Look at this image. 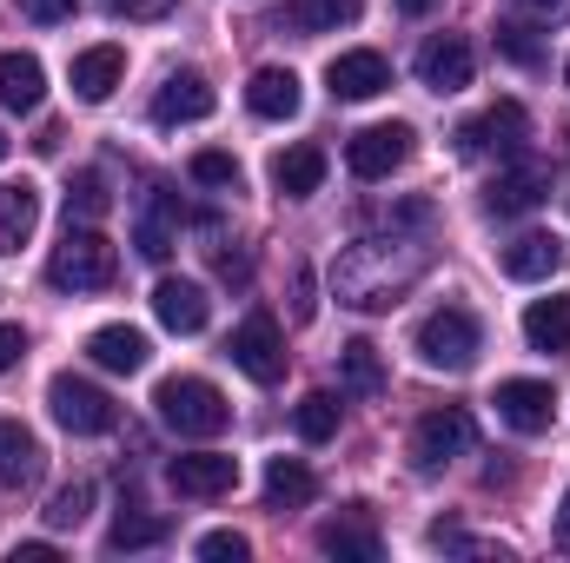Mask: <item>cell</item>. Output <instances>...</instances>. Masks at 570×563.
<instances>
[{
    "mask_svg": "<svg viewBox=\"0 0 570 563\" xmlns=\"http://www.w3.org/2000/svg\"><path fill=\"white\" fill-rule=\"evenodd\" d=\"M199 557L206 563H246L253 557V544H246L239 531H206V537H199Z\"/></svg>",
    "mask_w": 570,
    "mask_h": 563,
    "instance_id": "d590c367",
    "label": "cell"
},
{
    "mask_svg": "<svg viewBox=\"0 0 570 563\" xmlns=\"http://www.w3.org/2000/svg\"><path fill=\"white\" fill-rule=\"evenodd\" d=\"M564 259H570V246L558 239V233H518V239L504 246V273H511V279H524V285L564 273Z\"/></svg>",
    "mask_w": 570,
    "mask_h": 563,
    "instance_id": "ac0fdd59",
    "label": "cell"
},
{
    "mask_svg": "<svg viewBox=\"0 0 570 563\" xmlns=\"http://www.w3.org/2000/svg\"><path fill=\"white\" fill-rule=\"evenodd\" d=\"M107 206H114L107 172H73V186H67V219L94 226V219H107Z\"/></svg>",
    "mask_w": 570,
    "mask_h": 563,
    "instance_id": "4dcf8cb0",
    "label": "cell"
},
{
    "mask_svg": "<svg viewBox=\"0 0 570 563\" xmlns=\"http://www.w3.org/2000/svg\"><path fill=\"white\" fill-rule=\"evenodd\" d=\"M338 392H352V398H379L385 392V358H379L372 338H352L338 352Z\"/></svg>",
    "mask_w": 570,
    "mask_h": 563,
    "instance_id": "4316f807",
    "label": "cell"
},
{
    "mask_svg": "<svg viewBox=\"0 0 570 563\" xmlns=\"http://www.w3.org/2000/svg\"><path fill=\"white\" fill-rule=\"evenodd\" d=\"M153 312H159V325H166V332L193 338V332H206L213 298H206V285H199V279H159V285H153Z\"/></svg>",
    "mask_w": 570,
    "mask_h": 563,
    "instance_id": "9a60e30c",
    "label": "cell"
},
{
    "mask_svg": "<svg viewBox=\"0 0 570 563\" xmlns=\"http://www.w3.org/2000/svg\"><path fill=\"white\" fill-rule=\"evenodd\" d=\"M298 73L292 67H259L253 80H246V107L259 113V120H292L298 113Z\"/></svg>",
    "mask_w": 570,
    "mask_h": 563,
    "instance_id": "cb8c5ba5",
    "label": "cell"
},
{
    "mask_svg": "<svg viewBox=\"0 0 570 563\" xmlns=\"http://www.w3.org/2000/svg\"><path fill=\"white\" fill-rule=\"evenodd\" d=\"M531 27H558V20H570V0H511Z\"/></svg>",
    "mask_w": 570,
    "mask_h": 563,
    "instance_id": "8d00e7d4",
    "label": "cell"
},
{
    "mask_svg": "<svg viewBox=\"0 0 570 563\" xmlns=\"http://www.w3.org/2000/svg\"><path fill=\"white\" fill-rule=\"evenodd\" d=\"M524 338H531V352H570V292L531 298V312H524Z\"/></svg>",
    "mask_w": 570,
    "mask_h": 563,
    "instance_id": "484cf974",
    "label": "cell"
},
{
    "mask_svg": "<svg viewBox=\"0 0 570 563\" xmlns=\"http://www.w3.org/2000/svg\"><path fill=\"white\" fill-rule=\"evenodd\" d=\"M325 87H332V100H379V93L392 87V67H385V53L352 47V53H332Z\"/></svg>",
    "mask_w": 570,
    "mask_h": 563,
    "instance_id": "4fadbf2b",
    "label": "cell"
},
{
    "mask_svg": "<svg viewBox=\"0 0 570 563\" xmlns=\"http://www.w3.org/2000/svg\"><path fill=\"white\" fill-rule=\"evenodd\" d=\"M471 40L464 33H431L425 47H419V87L431 93H464L471 87Z\"/></svg>",
    "mask_w": 570,
    "mask_h": 563,
    "instance_id": "7c38bea8",
    "label": "cell"
},
{
    "mask_svg": "<svg viewBox=\"0 0 570 563\" xmlns=\"http://www.w3.org/2000/svg\"><path fill=\"white\" fill-rule=\"evenodd\" d=\"M558 537L570 544V491H564V511H558Z\"/></svg>",
    "mask_w": 570,
    "mask_h": 563,
    "instance_id": "bcb514c9",
    "label": "cell"
},
{
    "mask_svg": "<svg viewBox=\"0 0 570 563\" xmlns=\"http://www.w3.org/2000/svg\"><path fill=\"white\" fill-rule=\"evenodd\" d=\"M213 266H219V279H233V285H246V273H253V266H246V253H219Z\"/></svg>",
    "mask_w": 570,
    "mask_h": 563,
    "instance_id": "7bdbcfd3",
    "label": "cell"
},
{
    "mask_svg": "<svg viewBox=\"0 0 570 563\" xmlns=\"http://www.w3.org/2000/svg\"><path fill=\"white\" fill-rule=\"evenodd\" d=\"M318 551H325V557H352V563H379V557H385V544H379V531H372L365 504H352L345 517L318 524Z\"/></svg>",
    "mask_w": 570,
    "mask_h": 563,
    "instance_id": "d6986e66",
    "label": "cell"
},
{
    "mask_svg": "<svg viewBox=\"0 0 570 563\" xmlns=\"http://www.w3.org/2000/svg\"><path fill=\"white\" fill-rule=\"evenodd\" d=\"M33 226H40V186L33 179H7L0 186V259L20 253L33 239Z\"/></svg>",
    "mask_w": 570,
    "mask_h": 563,
    "instance_id": "7402d4cb",
    "label": "cell"
},
{
    "mask_svg": "<svg viewBox=\"0 0 570 563\" xmlns=\"http://www.w3.org/2000/svg\"><path fill=\"white\" fill-rule=\"evenodd\" d=\"M213 107H219L213 80L193 73V67H179V73H166L159 93H153V127H193V120H206Z\"/></svg>",
    "mask_w": 570,
    "mask_h": 563,
    "instance_id": "30bf717a",
    "label": "cell"
},
{
    "mask_svg": "<svg viewBox=\"0 0 570 563\" xmlns=\"http://www.w3.org/2000/svg\"><path fill=\"white\" fill-rule=\"evenodd\" d=\"M438 0H399V13H431Z\"/></svg>",
    "mask_w": 570,
    "mask_h": 563,
    "instance_id": "f6af8a7d",
    "label": "cell"
},
{
    "mask_svg": "<svg viewBox=\"0 0 570 563\" xmlns=\"http://www.w3.org/2000/svg\"><path fill=\"white\" fill-rule=\"evenodd\" d=\"M87 358H94L100 372H120V378H134V372H146L153 345H146V332H134V325H100V332L87 338Z\"/></svg>",
    "mask_w": 570,
    "mask_h": 563,
    "instance_id": "44dd1931",
    "label": "cell"
},
{
    "mask_svg": "<svg viewBox=\"0 0 570 563\" xmlns=\"http://www.w3.org/2000/svg\"><path fill=\"white\" fill-rule=\"evenodd\" d=\"M47 100V67L33 53H0V107L7 113H40Z\"/></svg>",
    "mask_w": 570,
    "mask_h": 563,
    "instance_id": "603a6c76",
    "label": "cell"
},
{
    "mask_svg": "<svg viewBox=\"0 0 570 563\" xmlns=\"http://www.w3.org/2000/svg\"><path fill=\"white\" fill-rule=\"evenodd\" d=\"M285 13H292L298 33H338V27H352L365 13V0H292Z\"/></svg>",
    "mask_w": 570,
    "mask_h": 563,
    "instance_id": "f1b7e54d",
    "label": "cell"
},
{
    "mask_svg": "<svg viewBox=\"0 0 570 563\" xmlns=\"http://www.w3.org/2000/svg\"><path fill=\"white\" fill-rule=\"evenodd\" d=\"M153 544H166V517L153 511H120L107 531V551H153Z\"/></svg>",
    "mask_w": 570,
    "mask_h": 563,
    "instance_id": "f546056e",
    "label": "cell"
},
{
    "mask_svg": "<svg viewBox=\"0 0 570 563\" xmlns=\"http://www.w3.org/2000/svg\"><path fill=\"white\" fill-rule=\"evenodd\" d=\"M166 477H173L179 497H226L239 484V457H226V451H186V457L166 464Z\"/></svg>",
    "mask_w": 570,
    "mask_h": 563,
    "instance_id": "5bb4252c",
    "label": "cell"
},
{
    "mask_svg": "<svg viewBox=\"0 0 570 563\" xmlns=\"http://www.w3.org/2000/svg\"><path fill=\"white\" fill-rule=\"evenodd\" d=\"M13 563H53V544H20Z\"/></svg>",
    "mask_w": 570,
    "mask_h": 563,
    "instance_id": "ee69618b",
    "label": "cell"
},
{
    "mask_svg": "<svg viewBox=\"0 0 570 563\" xmlns=\"http://www.w3.org/2000/svg\"><path fill=\"white\" fill-rule=\"evenodd\" d=\"M107 7H114V13H127V20H159L173 0H107Z\"/></svg>",
    "mask_w": 570,
    "mask_h": 563,
    "instance_id": "60d3db41",
    "label": "cell"
},
{
    "mask_svg": "<svg viewBox=\"0 0 570 563\" xmlns=\"http://www.w3.org/2000/svg\"><path fill=\"white\" fill-rule=\"evenodd\" d=\"M27 358V332L20 325H0V372H13Z\"/></svg>",
    "mask_w": 570,
    "mask_h": 563,
    "instance_id": "f35d334b",
    "label": "cell"
},
{
    "mask_svg": "<svg viewBox=\"0 0 570 563\" xmlns=\"http://www.w3.org/2000/svg\"><path fill=\"white\" fill-rule=\"evenodd\" d=\"M318 497V477L298 457H273L266 464V511H305Z\"/></svg>",
    "mask_w": 570,
    "mask_h": 563,
    "instance_id": "83f0119b",
    "label": "cell"
},
{
    "mask_svg": "<svg viewBox=\"0 0 570 563\" xmlns=\"http://www.w3.org/2000/svg\"><path fill=\"white\" fill-rule=\"evenodd\" d=\"M273 186H279L285 199H312L325 186V146H312V140L285 146L279 159H273Z\"/></svg>",
    "mask_w": 570,
    "mask_h": 563,
    "instance_id": "d4e9b609",
    "label": "cell"
},
{
    "mask_svg": "<svg viewBox=\"0 0 570 563\" xmlns=\"http://www.w3.org/2000/svg\"><path fill=\"white\" fill-rule=\"evenodd\" d=\"M153 412H159L166 431H179V437H219L233 424V405H226V392L213 378H159Z\"/></svg>",
    "mask_w": 570,
    "mask_h": 563,
    "instance_id": "3957f363",
    "label": "cell"
},
{
    "mask_svg": "<svg viewBox=\"0 0 570 563\" xmlns=\"http://www.w3.org/2000/svg\"><path fill=\"white\" fill-rule=\"evenodd\" d=\"M233 365L253 378V385H279L285 378V332H279V318L273 312H253L239 332H233Z\"/></svg>",
    "mask_w": 570,
    "mask_h": 563,
    "instance_id": "52a82bcc",
    "label": "cell"
},
{
    "mask_svg": "<svg viewBox=\"0 0 570 563\" xmlns=\"http://www.w3.org/2000/svg\"><path fill=\"white\" fill-rule=\"evenodd\" d=\"M405 159H412V127L405 120H379V127H358L345 140V166L358 179H392Z\"/></svg>",
    "mask_w": 570,
    "mask_h": 563,
    "instance_id": "ba28073f",
    "label": "cell"
},
{
    "mask_svg": "<svg viewBox=\"0 0 570 563\" xmlns=\"http://www.w3.org/2000/svg\"><path fill=\"white\" fill-rule=\"evenodd\" d=\"M193 179H199V186H219V192H239V159L219 152V146H199V152H193Z\"/></svg>",
    "mask_w": 570,
    "mask_h": 563,
    "instance_id": "e575fe53",
    "label": "cell"
},
{
    "mask_svg": "<svg viewBox=\"0 0 570 563\" xmlns=\"http://www.w3.org/2000/svg\"><path fill=\"white\" fill-rule=\"evenodd\" d=\"M292 424H298L305 444H325V437L338 431V398H332V392H305L298 412H292Z\"/></svg>",
    "mask_w": 570,
    "mask_h": 563,
    "instance_id": "d6a6232c",
    "label": "cell"
},
{
    "mask_svg": "<svg viewBox=\"0 0 570 563\" xmlns=\"http://www.w3.org/2000/svg\"><path fill=\"white\" fill-rule=\"evenodd\" d=\"M471 444H478V424H471V412L444 405V412L419 418V431H412V464H419V471H444V464H451V457H464Z\"/></svg>",
    "mask_w": 570,
    "mask_h": 563,
    "instance_id": "9c48e42d",
    "label": "cell"
},
{
    "mask_svg": "<svg viewBox=\"0 0 570 563\" xmlns=\"http://www.w3.org/2000/svg\"><path fill=\"white\" fill-rule=\"evenodd\" d=\"M544 192H551V172H544V166H531V159H518L511 172H498V179H491L484 206H491L498 219H518V213H538V206H544Z\"/></svg>",
    "mask_w": 570,
    "mask_h": 563,
    "instance_id": "e0dca14e",
    "label": "cell"
},
{
    "mask_svg": "<svg viewBox=\"0 0 570 563\" xmlns=\"http://www.w3.org/2000/svg\"><path fill=\"white\" fill-rule=\"evenodd\" d=\"M412 345H419V358H425L431 372H451V378H458V372H471V365H478L484 332H478V318H471L464 305H438L425 325H419V338H412Z\"/></svg>",
    "mask_w": 570,
    "mask_h": 563,
    "instance_id": "277c9868",
    "label": "cell"
},
{
    "mask_svg": "<svg viewBox=\"0 0 570 563\" xmlns=\"http://www.w3.org/2000/svg\"><path fill=\"white\" fill-rule=\"evenodd\" d=\"M7 146H13V140H7V134H0V159H7Z\"/></svg>",
    "mask_w": 570,
    "mask_h": 563,
    "instance_id": "7dc6e473",
    "label": "cell"
},
{
    "mask_svg": "<svg viewBox=\"0 0 570 563\" xmlns=\"http://www.w3.org/2000/svg\"><path fill=\"white\" fill-rule=\"evenodd\" d=\"M73 7H80V0H20V13H27V20H40V27L73 20Z\"/></svg>",
    "mask_w": 570,
    "mask_h": 563,
    "instance_id": "74e56055",
    "label": "cell"
},
{
    "mask_svg": "<svg viewBox=\"0 0 570 563\" xmlns=\"http://www.w3.org/2000/svg\"><path fill=\"white\" fill-rule=\"evenodd\" d=\"M47 412H53L60 431H73V437H100V431H114V424H120V405H114L100 385L73 378V372H60V378L47 385Z\"/></svg>",
    "mask_w": 570,
    "mask_h": 563,
    "instance_id": "5b68a950",
    "label": "cell"
},
{
    "mask_svg": "<svg viewBox=\"0 0 570 563\" xmlns=\"http://www.w3.org/2000/svg\"><path fill=\"white\" fill-rule=\"evenodd\" d=\"M40 464H47L40 437L20 418H0V491H27V484L40 477Z\"/></svg>",
    "mask_w": 570,
    "mask_h": 563,
    "instance_id": "ffe728a7",
    "label": "cell"
},
{
    "mask_svg": "<svg viewBox=\"0 0 570 563\" xmlns=\"http://www.w3.org/2000/svg\"><path fill=\"white\" fill-rule=\"evenodd\" d=\"M425 266H431L425 239H399V233L358 239V246L338 253L332 292H338V305H352V312H392L412 285L425 279Z\"/></svg>",
    "mask_w": 570,
    "mask_h": 563,
    "instance_id": "6da1fadb",
    "label": "cell"
},
{
    "mask_svg": "<svg viewBox=\"0 0 570 563\" xmlns=\"http://www.w3.org/2000/svg\"><path fill=\"white\" fill-rule=\"evenodd\" d=\"M524 140H531V113H524L518 100H498V107H484L478 120H464V127H458V152H464V159H484V152L518 159Z\"/></svg>",
    "mask_w": 570,
    "mask_h": 563,
    "instance_id": "8992f818",
    "label": "cell"
},
{
    "mask_svg": "<svg viewBox=\"0 0 570 563\" xmlns=\"http://www.w3.org/2000/svg\"><path fill=\"white\" fill-rule=\"evenodd\" d=\"M498 47H504V53H511V60H524V67H531V60H538V47H531V40H524V27H498Z\"/></svg>",
    "mask_w": 570,
    "mask_h": 563,
    "instance_id": "ab89813d",
    "label": "cell"
},
{
    "mask_svg": "<svg viewBox=\"0 0 570 563\" xmlns=\"http://www.w3.org/2000/svg\"><path fill=\"white\" fill-rule=\"evenodd\" d=\"M491 405H498V418L511 424L518 437H538V431L558 424V392H551L544 378H504Z\"/></svg>",
    "mask_w": 570,
    "mask_h": 563,
    "instance_id": "8fae6325",
    "label": "cell"
},
{
    "mask_svg": "<svg viewBox=\"0 0 570 563\" xmlns=\"http://www.w3.org/2000/svg\"><path fill=\"white\" fill-rule=\"evenodd\" d=\"M292 292H298V298H292V318L305 325V318L318 312V305H312V273H305V266H298V285H292Z\"/></svg>",
    "mask_w": 570,
    "mask_h": 563,
    "instance_id": "b9f144b4",
    "label": "cell"
},
{
    "mask_svg": "<svg viewBox=\"0 0 570 563\" xmlns=\"http://www.w3.org/2000/svg\"><path fill=\"white\" fill-rule=\"evenodd\" d=\"M67 80H73V93H80L87 107H100V100L120 93V80H127V53H120L114 40H107V47H87V53H73Z\"/></svg>",
    "mask_w": 570,
    "mask_h": 563,
    "instance_id": "2e32d148",
    "label": "cell"
},
{
    "mask_svg": "<svg viewBox=\"0 0 570 563\" xmlns=\"http://www.w3.org/2000/svg\"><path fill=\"white\" fill-rule=\"evenodd\" d=\"M87 511H94V484L73 477V484H60V491L47 497V531H80Z\"/></svg>",
    "mask_w": 570,
    "mask_h": 563,
    "instance_id": "1f68e13d",
    "label": "cell"
},
{
    "mask_svg": "<svg viewBox=\"0 0 570 563\" xmlns=\"http://www.w3.org/2000/svg\"><path fill=\"white\" fill-rule=\"evenodd\" d=\"M114 279H120V253H114V239L94 233V226H73V219H67V239H60L53 259H47V285H53V292H107Z\"/></svg>",
    "mask_w": 570,
    "mask_h": 563,
    "instance_id": "7a4b0ae2",
    "label": "cell"
},
{
    "mask_svg": "<svg viewBox=\"0 0 570 563\" xmlns=\"http://www.w3.org/2000/svg\"><path fill=\"white\" fill-rule=\"evenodd\" d=\"M564 80H570V67H564Z\"/></svg>",
    "mask_w": 570,
    "mask_h": 563,
    "instance_id": "c3c4849f",
    "label": "cell"
},
{
    "mask_svg": "<svg viewBox=\"0 0 570 563\" xmlns=\"http://www.w3.org/2000/svg\"><path fill=\"white\" fill-rule=\"evenodd\" d=\"M173 239H179V213H173V199H159V206L140 219V253L146 259H166Z\"/></svg>",
    "mask_w": 570,
    "mask_h": 563,
    "instance_id": "836d02e7",
    "label": "cell"
}]
</instances>
